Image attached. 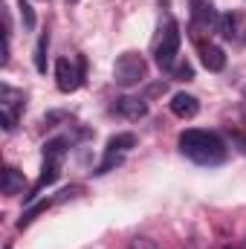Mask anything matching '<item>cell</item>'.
Returning <instances> with one entry per match:
<instances>
[{
	"label": "cell",
	"instance_id": "6",
	"mask_svg": "<svg viewBox=\"0 0 246 249\" xmlns=\"http://www.w3.org/2000/svg\"><path fill=\"white\" fill-rule=\"evenodd\" d=\"M191 6V38L200 41V32H206L209 26H217V12L211 0H188Z\"/></svg>",
	"mask_w": 246,
	"mask_h": 249
},
{
	"label": "cell",
	"instance_id": "4",
	"mask_svg": "<svg viewBox=\"0 0 246 249\" xmlns=\"http://www.w3.org/2000/svg\"><path fill=\"white\" fill-rule=\"evenodd\" d=\"M84 78V55H75V58H58L55 61V84L61 93H72L78 90Z\"/></svg>",
	"mask_w": 246,
	"mask_h": 249
},
{
	"label": "cell",
	"instance_id": "5",
	"mask_svg": "<svg viewBox=\"0 0 246 249\" xmlns=\"http://www.w3.org/2000/svg\"><path fill=\"white\" fill-rule=\"evenodd\" d=\"M23 107H26L23 90H15L12 84H3L0 87V113H3V127L6 130H15L18 116L23 113Z\"/></svg>",
	"mask_w": 246,
	"mask_h": 249
},
{
	"label": "cell",
	"instance_id": "11",
	"mask_svg": "<svg viewBox=\"0 0 246 249\" xmlns=\"http://www.w3.org/2000/svg\"><path fill=\"white\" fill-rule=\"evenodd\" d=\"M26 188V180H23V171H18L15 165H6L3 171V194L6 197H15Z\"/></svg>",
	"mask_w": 246,
	"mask_h": 249
},
{
	"label": "cell",
	"instance_id": "7",
	"mask_svg": "<svg viewBox=\"0 0 246 249\" xmlns=\"http://www.w3.org/2000/svg\"><path fill=\"white\" fill-rule=\"evenodd\" d=\"M113 113L127 119V122H139V119L148 116V102L145 99H136V96H122V99H116Z\"/></svg>",
	"mask_w": 246,
	"mask_h": 249
},
{
	"label": "cell",
	"instance_id": "19",
	"mask_svg": "<svg viewBox=\"0 0 246 249\" xmlns=\"http://www.w3.org/2000/svg\"><path fill=\"white\" fill-rule=\"evenodd\" d=\"M241 110H244V116H246V87H244V96H241Z\"/></svg>",
	"mask_w": 246,
	"mask_h": 249
},
{
	"label": "cell",
	"instance_id": "16",
	"mask_svg": "<svg viewBox=\"0 0 246 249\" xmlns=\"http://www.w3.org/2000/svg\"><path fill=\"white\" fill-rule=\"evenodd\" d=\"M171 75H174L177 81H191V78H194V67H191L188 61H180V64H174Z\"/></svg>",
	"mask_w": 246,
	"mask_h": 249
},
{
	"label": "cell",
	"instance_id": "9",
	"mask_svg": "<svg viewBox=\"0 0 246 249\" xmlns=\"http://www.w3.org/2000/svg\"><path fill=\"white\" fill-rule=\"evenodd\" d=\"M168 105H171V113L180 116V119H194V116L200 113V102H197V96H191V93H174Z\"/></svg>",
	"mask_w": 246,
	"mask_h": 249
},
{
	"label": "cell",
	"instance_id": "20",
	"mask_svg": "<svg viewBox=\"0 0 246 249\" xmlns=\"http://www.w3.org/2000/svg\"><path fill=\"white\" fill-rule=\"evenodd\" d=\"M67 3H78V0H67Z\"/></svg>",
	"mask_w": 246,
	"mask_h": 249
},
{
	"label": "cell",
	"instance_id": "13",
	"mask_svg": "<svg viewBox=\"0 0 246 249\" xmlns=\"http://www.w3.org/2000/svg\"><path fill=\"white\" fill-rule=\"evenodd\" d=\"M130 148H136V136L133 133H116V136L107 139L105 154H127Z\"/></svg>",
	"mask_w": 246,
	"mask_h": 249
},
{
	"label": "cell",
	"instance_id": "3",
	"mask_svg": "<svg viewBox=\"0 0 246 249\" xmlns=\"http://www.w3.org/2000/svg\"><path fill=\"white\" fill-rule=\"evenodd\" d=\"M148 75V61L139 53H122L113 64V81L119 87H136Z\"/></svg>",
	"mask_w": 246,
	"mask_h": 249
},
{
	"label": "cell",
	"instance_id": "14",
	"mask_svg": "<svg viewBox=\"0 0 246 249\" xmlns=\"http://www.w3.org/2000/svg\"><path fill=\"white\" fill-rule=\"evenodd\" d=\"M53 203H58V200H55V197H50V200H41V203L29 206V209H26V212L20 214V220H18V229H26V226H29V223H32V220H35V217H38L41 212H47V209H50Z\"/></svg>",
	"mask_w": 246,
	"mask_h": 249
},
{
	"label": "cell",
	"instance_id": "2",
	"mask_svg": "<svg viewBox=\"0 0 246 249\" xmlns=\"http://www.w3.org/2000/svg\"><path fill=\"white\" fill-rule=\"evenodd\" d=\"M180 44H183L180 23H177V20H168V23H165V29L159 32L157 50H154V61H157L159 70H174L177 55H180Z\"/></svg>",
	"mask_w": 246,
	"mask_h": 249
},
{
	"label": "cell",
	"instance_id": "12",
	"mask_svg": "<svg viewBox=\"0 0 246 249\" xmlns=\"http://www.w3.org/2000/svg\"><path fill=\"white\" fill-rule=\"evenodd\" d=\"M238 23H241V15L238 12H223L220 18H217V32H220V38H226V41H232V38H238Z\"/></svg>",
	"mask_w": 246,
	"mask_h": 249
},
{
	"label": "cell",
	"instance_id": "17",
	"mask_svg": "<svg viewBox=\"0 0 246 249\" xmlns=\"http://www.w3.org/2000/svg\"><path fill=\"white\" fill-rule=\"evenodd\" d=\"M18 9H20V18H23V26L26 29H35V12L29 6V0H18Z\"/></svg>",
	"mask_w": 246,
	"mask_h": 249
},
{
	"label": "cell",
	"instance_id": "15",
	"mask_svg": "<svg viewBox=\"0 0 246 249\" xmlns=\"http://www.w3.org/2000/svg\"><path fill=\"white\" fill-rule=\"evenodd\" d=\"M47 50H50V32L44 29L35 44V70L38 72H47Z\"/></svg>",
	"mask_w": 246,
	"mask_h": 249
},
{
	"label": "cell",
	"instance_id": "18",
	"mask_svg": "<svg viewBox=\"0 0 246 249\" xmlns=\"http://www.w3.org/2000/svg\"><path fill=\"white\" fill-rule=\"evenodd\" d=\"M229 139H232V145H238V151H241V154H246V133L232 130V133H229Z\"/></svg>",
	"mask_w": 246,
	"mask_h": 249
},
{
	"label": "cell",
	"instance_id": "1",
	"mask_svg": "<svg viewBox=\"0 0 246 249\" xmlns=\"http://www.w3.org/2000/svg\"><path fill=\"white\" fill-rule=\"evenodd\" d=\"M180 151L197 165H220L229 154L226 142L214 130H200V127H188L180 133Z\"/></svg>",
	"mask_w": 246,
	"mask_h": 249
},
{
	"label": "cell",
	"instance_id": "10",
	"mask_svg": "<svg viewBox=\"0 0 246 249\" xmlns=\"http://www.w3.org/2000/svg\"><path fill=\"white\" fill-rule=\"evenodd\" d=\"M58 174H61V162H55V160H44V168H41V177H38V183L32 186V194H29L26 200H32V197H38V191H44L47 186H53V183L58 180Z\"/></svg>",
	"mask_w": 246,
	"mask_h": 249
},
{
	"label": "cell",
	"instance_id": "8",
	"mask_svg": "<svg viewBox=\"0 0 246 249\" xmlns=\"http://www.w3.org/2000/svg\"><path fill=\"white\" fill-rule=\"evenodd\" d=\"M197 50H200V61H203V67H206L209 72H220V70L226 67V53H223L217 44H211V41H200Z\"/></svg>",
	"mask_w": 246,
	"mask_h": 249
}]
</instances>
